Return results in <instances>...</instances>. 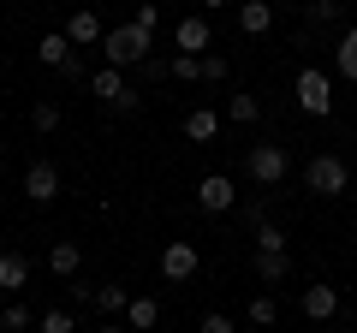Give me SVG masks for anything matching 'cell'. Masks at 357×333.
Segmentation results:
<instances>
[{
  "label": "cell",
  "mask_w": 357,
  "mask_h": 333,
  "mask_svg": "<svg viewBox=\"0 0 357 333\" xmlns=\"http://www.w3.org/2000/svg\"><path fill=\"white\" fill-rule=\"evenodd\" d=\"M155 36L149 30H137V24H114L102 36V54H107V65H119V72H126V65H149L155 60Z\"/></svg>",
  "instance_id": "cell-1"
},
{
  "label": "cell",
  "mask_w": 357,
  "mask_h": 333,
  "mask_svg": "<svg viewBox=\"0 0 357 333\" xmlns=\"http://www.w3.org/2000/svg\"><path fill=\"white\" fill-rule=\"evenodd\" d=\"M36 333H77V321L66 309H48V316H36Z\"/></svg>",
  "instance_id": "cell-26"
},
{
  "label": "cell",
  "mask_w": 357,
  "mask_h": 333,
  "mask_svg": "<svg viewBox=\"0 0 357 333\" xmlns=\"http://www.w3.org/2000/svg\"><path fill=\"white\" fill-rule=\"evenodd\" d=\"M30 125H36L42 137H48V131H60V102H36V107H30Z\"/></svg>",
  "instance_id": "cell-24"
},
{
  "label": "cell",
  "mask_w": 357,
  "mask_h": 333,
  "mask_svg": "<svg viewBox=\"0 0 357 333\" xmlns=\"http://www.w3.org/2000/svg\"><path fill=\"white\" fill-rule=\"evenodd\" d=\"M24 196H30V203H54V196H60V166H54V161H30Z\"/></svg>",
  "instance_id": "cell-9"
},
{
  "label": "cell",
  "mask_w": 357,
  "mask_h": 333,
  "mask_svg": "<svg viewBox=\"0 0 357 333\" xmlns=\"http://www.w3.org/2000/svg\"><path fill=\"white\" fill-rule=\"evenodd\" d=\"M185 137L191 143H215L220 137V114L215 107H191V114H185Z\"/></svg>",
  "instance_id": "cell-15"
},
{
  "label": "cell",
  "mask_w": 357,
  "mask_h": 333,
  "mask_svg": "<svg viewBox=\"0 0 357 333\" xmlns=\"http://www.w3.org/2000/svg\"><path fill=\"white\" fill-rule=\"evenodd\" d=\"M131 24L155 36V24H161V6H155V0H137V18H131Z\"/></svg>",
  "instance_id": "cell-28"
},
{
  "label": "cell",
  "mask_w": 357,
  "mask_h": 333,
  "mask_svg": "<svg viewBox=\"0 0 357 333\" xmlns=\"http://www.w3.org/2000/svg\"><path fill=\"white\" fill-rule=\"evenodd\" d=\"M220 77H227V60L220 54H203V84H220Z\"/></svg>",
  "instance_id": "cell-29"
},
{
  "label": "cell",
  "mask_w": 357,
  "mask_h": 333,
  "mask_svg": "<svg viewBox=\"0 0 357 333\" xmlns=\"http://www.w3.org/2000/svg\"><path fill=\"white\" fill-rule=\"evenodd\" d=\"M250 321H256V327H274V321H280V304H274V297H250Z\"/></svg>",
  "instance_id": "cell-25"
},
{
  "label": "cell",
  "mask_w": 357,
  "mask_h": 333,
  "mask_svg": "<svg viewBox=\"0 0 357 333\" xmlns=\"http://www.w3.org/2000/svg\"><path fill=\"white\" fill-rule=\"evenodd\" d=\"M220 6H232V0H203V13H220Z\"/></svg>",
  "instance_id": "cell-32"
},
{
  "label": "cell",
  "mask_w": 357,
  "mask_h": 333,
  "mask_svg": "<svg viewBox=\"0 0 357 333\" xmlns=\"http://www.w3.org/2000/svg\"><path fill=\"white\" fill-rule=\"evenodd\" d=\"M173 42H178V54H208V48H215V30H208V13H191V18H178V24H173Z\"/></svg>",
  "instance_id": "cell-7"
},
{
  "label": "cell",
  "mask_w": 357,
  "mask_h": 333,
  "mask_svg": "<svg viewBox=\"0 0 357 333\" xmlns=\"http://www.w3.org/2000/svg\"><path fill=\"white\" fill-rule=\"evenodd\" d=\"M238 30L244 36H268V30H274V6H268V0H244L238 6Z\"/></svg>",
  "instance_id": "cell-13"
},
{
  "label": "cell",
  "mask_w": 357,
  "mask_h": 333,
  "mask_svg": "<svg viewBox=\"0 0 357 333\" xmlns=\"http://www.w3.org/2000/svg\"><path fill=\"white\" fill-rule=\"evenodd\" d=\"M24 286H30V262L24 256H18V250H6V256H0V292H24Z\"/></svg>",
  "instance_id": "cell-17"
},
{
  "label": "cell",
  "mask_w": 357,
  "mask_h": 333,
  "mask_svg": "<svg viewBox=\"0 0 357 333\" xmlns=\"http://www.w3.org/2000/svg\"><path fill=\"white\" fill-rule=\"evenodd\" d=\"M298 107H304L310 119H328L333 114V77L316 72V65H304V72H298Z\"/></svg>",
  "instance_id": "cell-3"
},
{
  "label": "cell",
  "mask_w": 357,
  "mask_h": 333,
  "mask_svg": "<svg viewBox=\"0 0 357 333\" xmlns=\"http://www.w3.org/2000/svg\"><path fill=\"white\" fill-rule=\"evenodd\" d=\"M286 166H292V161H286L280 143H250V155H244V173H250L256 185H280Z\"/></svg>",
  "instance_id": "cell-5"
},
{
  "label": "cell",
  "mask_w": 357,
  "mask_h": 333,
  "mask_svg": "<svg viewBox=\"0 0 357 333\" xmlns=\"http://www.w3.org/2000/svg\"><path fill=\"white\" fill-rule=\"evenodd\" d=\"M286 274H292V256H286V250H256V280L280 286Z\"/></svg>",
  "instance_id": "cell-18"
},
{
  "label": "cell",
  "mask_w": 357,
  "mask_h": 333,
  "mask_svg": "<svg viewBox=\"0 0 357 333\" xmlns=\"http://www.w3.org/2000/svg\"><path fill=\"white\" fill-rule=\"evenodd\" d=\"M102 36H107V30H102V18L89 13V6H84V13H72V18H66V42H72V48H96Z\"/></svg>",
  "instance_id": "cell-10"
},
{
  "label": "cell",
  "mask_w": 357,
  "mask_h": 333,
  "mask_svg": "<svg viewBox=\"0 0 357 333\" xmlns=\"http://www.w3.org/2000/svg\"><path fill=\"white\" fill-rule=\"evenodd\" d=\"M36 60L54 65V72H66V65H72V42H66V30H48V36L36 42Z\"/></svg>",
  "instance_id": "cell-14"
},
{
  "label": "cell",
  "mask_w": 357,
  "mask_h": 333,
  "mask_svg": "<svg viewBox=\"0 0 357 333\" xmlns=\"http://www.w3.org/2000/svg\"><path fill=\"white\" fill-rule=\"evenodd\" d=\"M89 95H96V102H102V107H114V114H131V107L143 102V90H131V84H126V72H119V65H102V72L89 77Z\"/></svg>",
  "instance_id": "cell-2"
},
{
  "label": "cell",
  "mask_w": 357,
  "mask_h": 333,
  "mask_svg": "<svg viewBox=\"0 0 357 333\" xmlns=\"http://www.w3.org/2000/svg\"><path fill=\"white\" fill-rule=\"evenodd\" d=\"M0 327H6V333H24V327H36V316H30V309H24V304L13 297V304L0 309Z\"/></svg>",
  "instance_id": "cell-22"
},
{
  "label": "cell",
  "mask_w": 357,
  "mask_h": 333,
  "mask_svg": "<svg viewBox=\"0 0 357 333\" xmlns=\"http://www.w3.org/2000/svg\"><path fill=\"white\" fill-rule=\"evenodd\" d=\"M197 268H203V250H197L191 238H173L161 250V274L167 280H197Z\"/></svg>",
  "instance_id": "cell-6"
},
{
  "label": "cell",
  "mask_w": 357,
  "mask_h": 333,
  "mask_svg": "<svg viewBox=\"0 0 357 333\" xmlns=\"http://www.w3.org/2000/svg\"><path fill=\"white\" fill-rule=\"evenodd\" d=\"M197 203H203L208 215H227V208H238V185H232L227 173H208V179L197 185Z\"/></svg>",
  "instance_id": "cell-8"
},
{
  "label": "cell",
  "mask_w": 357,
  "mask_h": 333,
  "mask_svg": "<svg viewBox=\"0 0 357 333\" xmlns=\"http://www.w3.org/2000/svg\"><path fill=\"white\" fill-rule=\"evenodd\" d=\"M167 72H173L178 84H203V54H173V60H167Z\"/></svg>",
  "instance_id": "cell-21"
},
{
  "label": "cell",
  "mask_w": 357,
  "mask_h": 333,
  "mask_svg": "<svg viewBox=\"0 0 357 333\" xmlns=\"http://www.w3.org/2000/svg\"><path fill=\"white\" fill-rule=\"evenodd\" d=\"M304 6H321V0H304Z\"/></svg>",
  "instance_id": "cell-33"
},
{
  "label": "cell",
  "mask_w": 357,
  "mask_h": 333,
  "mask_svg": "<svg viewBox=\"0 0 357 333\" xmlns=\"http://www.w3.org/2000/svg\"><path fill=\"white\" fill-rule=\"evenodd\" d=\"M155 321H161V304H155L149 292H131V309H126V327H131V333H149Z\"/></svg>",
  "instance_id": "cell-16"
},
{
  "label": "cell",
  "mask_w": 357,
  "mask_h": 333,
  "mask_svg": "<svg viewBox=\"0 0 357 333\" xmlns=\"http://www.w3.org/2000/svg\"><path fill=\"white\" fill-rule=\"evenodd\" d=\"M256 114H262V102H256V95H232V102H227V119H232V125H250Z\"/></svg>",
  "instance_id": "cell-23"
},
{
  "label": "cell",
  "mask_w": 357,
  "mask_h": 333,
  "mask_svg": "<svg viewBox=\"0 0 357 333\" xmlns=\"http://www.w3.org/2000/svg\"><path fill=\"white\" fill-rule=\"evenodd\" d=\"M48 268H54V280H77V268H84V250H77L72 238H60L48 250Z\"/></svg>",
  "instance_id": "cell-12"
},
{
  "label": "cell",
  "mask_w": 357,
  "mask_h": 333,
  "mask_svg": "<svg viewBox=\"0 0 357 333\" xmlns=\"http://www.w3.org/2000/svg\"><path fill=\"white\" fill-rule=\"evenodd\" d=\"M102 333H131V327H126V321H102Z\"/></svg>",
  "instance_id": "cell-31"
},
{
  "label": "cell",
  "mask_w": 357,
  "mask_h": 333,
  "mask_svg": "<svg viewBox=\"0 0 357 333\" xmlns=\"http://www.w3.org/2000/svg\"><path fill=\"white\" fill-rule=\"evenodd\" d=\"M333 65H340V77H345V84H357V24L345 30L340 42H333Z\"/></svg>",
  "instance_id": "cell-19"
},
{
  "label": "cell",
  "mask_w": 357,
  "mask_h": 333,
  "mask_svg": "<svg viewBox=\"0 0 357 333\" xmlns=\"http://www.w3.org/2000/svg\"><path fill=\"white\" fill-rule=\"evenodd\" d=\"M96 309H102V321L126 316V309H131V292H126V286H96Z\"/></svg>",
  "instance_id": "cell-20"
},
{
  "label": "cell",
  "mask_w": 357,
  "mask_h": 333,
  "mask_svg": "<svg viewBox=\"0 0 357 333\" xmlns=\"http://www.w3.org/2000/svg\"><path fill=\"white\" fill-rule=\"evenodd\" d=\"M197 333H238V327H232V316H203V327H197Z\"/></svg>",
  "instance_id": "cell-30"
},
{
  "label": "cell",
  "mask_w": 357,
  "mask_h": 333,
  "mask_svg": "<svg viewBox=\"0 0 357 333\" xmlns=\"http://www.w3.org/2000/svg\"><path fill=\"white\" fill-rule=\"evenodd\" d=\"M345 185H351V173H345L340 155H316L304 166V191H316V196H345Z\"/></svg>",
  "instance_id": "cell-4"
},
{
  "label": "cell",
  "mask_w": 357,
  "mask_h": 333,
  "mask_svg": "<svg viewBox=\"0 0 357 333\" xmlns=\"http://www.w3.org/2000/svg\"><path fill=\"white\" fill-rule=\"evenodd\" d=\"M298 309H304L310 321H328L333 309H340V292H333V286H304V297H298Z\"/></svg>",
  "instance_id": "cell-11"
},
{
  "label": "cell",
  "mask_w": 357,
  "mask_h": 333,
  "mask_svg": "<svg viewBox=\"0 0 357 333\" xmlns=\"http://www.w3.org/2000/svg\"><path fill=\"white\" fill-rule=\"evenodd\" d=\"M256 250H286V232L268 220V226H256Z\"/></svg>",
  "instance_id": "cell-27"
}]
</instances>
